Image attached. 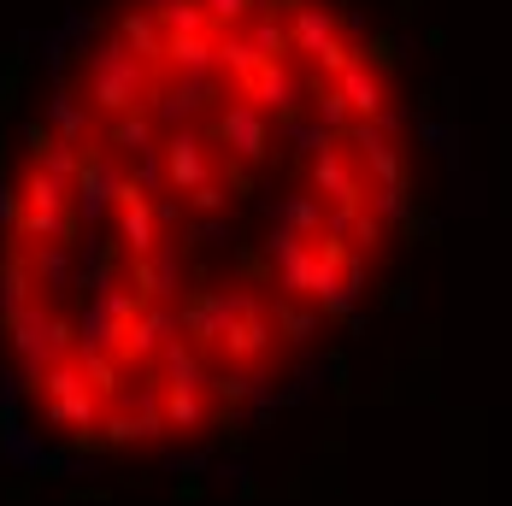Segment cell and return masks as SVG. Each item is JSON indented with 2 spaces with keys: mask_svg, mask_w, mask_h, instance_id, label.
Returning a JSON list of instances; mask_svg holds the SVG:
<instances>
[{
  "mask_svg": "<svg viewBox=\"0 0 512 506\" xmlns=\"http://www.w3.org/2000/svg\"><path fill=\"white\" fill-rule=\"evenodd\" d=\"M130 171L148 177L177 218H224L248 183V165H236V153L206 130V112L183 118V124H159L154 165H130Z\"/></svg>",
  "mask_w": 512,
  "mask_h": 506,
  "instance_id": "obj_2",
  "label": "cell"
},
{
  "mask_svg": "<svg viewBox=\"0 0 512 506\" xmlns=\"http://www.w3.org/2000/svg\"><path fill=\"white\" fill-rule=\"evenodd\" d=\"M30 401H36V418H42V430L59 436V442H77V448H101V389H95V371H89V359L83 348H71L65 359H53L48 371L24 389Z\"/></svg>",
  "mask_w": 512,
  "mask_h": 506,
  "instance_id": "obj_5",
  "label": "cell"
},
{
  "mask_svg": "<svg viewBox=\"0 0 512 506\" xmlns=\"http://www.w3.org/2000/svg\"><path fill=\"white\" fill-rule=\"evenodd\" d=\"M6 189H12V218H6V236L42 242V248H71V242H77L83 201H77L71 171H53V165H42V159H30V153H24Z\"/></svg>",
  "mask_w": 512,
  "mask_h": 506,
  "instance_id": "obj_4",
  "label": "cell"
},
{
  "mask_svg": "<svg viewBox=\"0 0 512 506\" xmlns=\"http://www.w3.org/2000/svg\"><path fill=\"white\" fill-rule=\"evenodd\" d=\"M77 348V324L59 301H36L18 312H0V354L12 359V377L30 389L53 359H65Z\"/></svg>",
  "mask_w": 512,
  "mask_h": 506,
  "instance_id": "obj_6",
  "label": "cell"
},
{
  "mask_svg": "<svg viewBox=\"0 0 512 506\" xmlns=\"http://www.w3.org/2000/svg\"><path fill=\"white\" fill-rule=\"evenodd\" d=\"M148 383H154L159 395V442L165 448H201L206 436L218 430V377L206 371V359L195 354V342L177 330L159 359L148 365Z\"/></svg>",
  "mask_w": 512,
  "mask_h": 506,
  "instance_id": "obj_3",
  "label": "cell"
},
{
  "mask_svg": "<svg viewBox=\"0 0 512 506\" xmlns=\"http://www.w3.org/2000/svg\"><path fill=\"white\" fill-rule=\"evenodd\" d=\"M177 324L218 383H271L295 359V342L277 324V295H259L248 283H218L177 301Z\"/></svg>",
  "mask_w": 512,
  "mask_h": 506,
  "instance_id": "obj_1",
  "label": "cell"
}]
</instances>
